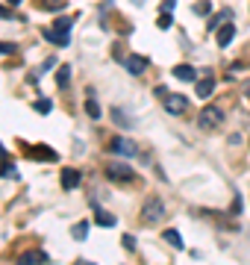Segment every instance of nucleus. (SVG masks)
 I'll return each instance as SVG.
<instances>
[{
	"label": "nucleus",
	"mask_w": 250,
	"mask_h": 265,
	"mask_svg": "<svg viewBox=\"0 0 250 265\" xmlns=\"http://www.w3.org/2000/svg\"><path fill=\"white\" fill-rule=\"evenodd\" d=\"M44 38L53 41V44H59V47H65L68 41H71V18H59L53 27H44Z\"/></svg>",
	"instance_id": "nucleus-1"
},
{
	"label": "nucleus",
	"mask_w": 250,
	"mask_h": 265,
	"mask_svg": "<svg viewBox=\"0 0 250 265\" xmlns=\"http://www.w3.org/2000/svg\"><path fill=\"white\" fill-rule=\"evenodd\" d=\"M106 177H109V180H115V183H130V180L135 177V171L127 165V162H109Z\"/></svg>",
	"instance_id": "nucleus-2"
},
{
	"label": "nucleus",
	"mask_w": 250,
	"mask_h": 265,
	"mask_svg": "<svg viewBox=\"0 0 250 265\" xmlns=\"http://www.w3.org/2000/svg\"><path fill=\"white\" fill-rule=\"evenodd\" d=\"M221 121H224V112L218 106H203V112H200V127L203 130H215Z\"/></svg>",
	"instance_id": "nucleus-3"
},
{
	"label": "nucleus",
	"mask_w": 250,
	"mask_h": 265,
	"mask_svg": "<svg viewBox=\"0 0 250 265\" xmlns=\"http://www.w3.org/2000/svg\"><path fill=\"white\" fill-rule=\"evenodd\" d=\"M141 215H144V221H147V224H153V221H159V218L165 215V203H162L159 197H147V203H144Z\"/></svg>",
	"instance_id": "nucleus-4"
},
{
	"label": "nucleus",
	"mask_w": 250,
	"mask_h": 265,
	"mask_svg": "<svg viewBox=\"0 0 250 265\" xmlns=\"http://www.w3.org/2000/svg\"><path fill=\"white\" fill-rule=\"evenodd\" d=\"M109 150L118 153V156H135V144L130 139H121V136L109 141Z\"/></svg>",
	"instance_id": "nucleus-5"
},
{
	"label": "nucleus",
	"mask_w": 250,
	"mask_h": 265,
	"mask_svg": "<svg viewBox=\"0 0 250 265\" xmlns=\"http://www.w3.org/2000/svg\"><path fill=\"white\" fill-rule=\"evenodd\" d=\"M162 103H165V109L171 112V115H183L185 106H188L183 94H165V97H162Z\"/></svg>",
	"instance_id": "nucleus-6"
},
{
	"label": "nucleus",
	"mask_w": 250,
	"mask_h": 265,
	"mask_svg": "<svg viewBox=\"0 0 250 265\" xmlns=\"http://www.w3.org/2000/svg\"><path fill=\"white\" fill-rule=\"evenodd\" d=\"M212 88H215V77H212V71H206V77L203 80H197V97H209L212 94Z\"/></svg>",
	"instance_id": "nucleus-7"
},
{
	"label": "nucleus",
	"mask_w": 250,
	"mask_h": 265,
	"mask_svg": "<svg viewBox=\"0 0 250 265\" xmlns=\"http://www.w3.org/2000/svg\"><path fill=\"white\" fill-rule=\"evenodd\" d=\"M80 180H83V174H80L77 168H65V171H62V186H65V189H77Z\"/></svg>",
	"instance_id": "nucleus-8"
},
{
	"label": "nucleus",
	"mask_w": 250,
	"mask_h": 265,
	"mask_svg": "<svg viewBox=\"0 0 250 265\" xmlns=\"http://www.w3.org/2000/svg\"><path fill=\"white\" fill-rule=\"evenodd\" d=\"M174 77L183 80V83H194V80H197V71L191 68V65H177V68H174Z\"/></svg>",
	"instance_id": "nucleus-9"
},
{
	"label": "nucleus",
	"mask_w": 250,
	"mask_h": 265,
	"mask_svg": "<svg viewBox=\"0 0 250 265\" xmlns=\"http://www.w3.org/2000/svg\"><path fill=\"white\" fill-rule=\"evenodd\" d=\"M35 262H47V253L44 250H27V253H21V265H35Z\"/></svg>",
	"instance_id": "nucleus-10"
},
{
	"label": "nucleus",
	"mask_w": 250,
	"mask_h": 265,
	"mask_svg": "<svg viewBox=\"0 0 250 265\" xmlns=\"http://www.w3.org/2000/svg\"><path fill=\"white\" fill-rule=\"evenodd\" d=\"M233 38H235V27H233V24L221 27V30H218V47H227V44H230Z\"/></svg>",
	"instance_id": "nucleus-11"
},
{
	"label": "nucleus",
	"mask_w": 250,
	"mask_h": 265,
	"mask_svg": "<svg viewBox=\"0 0 250 265\" xmlns=\"http://www.w3.org/2000/svg\"><path fill=\"white\" fill-rule=\"evenodd\" d=\"M144 68H147V59H144V56H130V59H127V71H130V74H141Z\"/></svg>",
	"instance_id": "nucleus-12"
},
{
	"label": "nucleus",
	"mask_w": 250,
	"mask_h": 265,
	"mask_svg": "<svg viewBox=\"0 0 250 265\" xmlns=\"http://www.w3.org/2000/svg\"><path fill=\"white\" fill-rule=\"evenodd\" d=\"M94 221H97L100 227H115V215H112V212H106V209H97L94 212Z\"/></svg>",
	"instance_id": "nucleus-13"
},
{
	"label": "nucleus",
	"mask_w": 250,
	"mask_h": 265,
	"mask_svg": "<svg viewBox=\"0 0 250 265\" xmlns=\"http://www.w3.org/2000/svg\"><path fill=\"white\" fill-rule=\"evenodd\" d=\"M30 156H33V159H47V162H53V159H56V153H53L50 147H30Z\"/></svg>",
	"instance_id": "nucleus-14"
},
{
	"label": "nucleus",
	"mask_w": 250,
	"mask_h": 265,
	"mask_svg": "<svg viewBox=\"0 0 250 265\" xmlns=\"http://www.w3.org/2000/svg\"><path fill=\"white\" fill-rule=\"evenodd\" d=\"M71 236H74L77 242H83L85 236H88V221H77V224L71 227Z\"/></svg>",
	"instance_id": "nucleus-15"
},
{
	"label": "nucleus",
	"mask_w": 250,
	"mask_h": 265,
	"mask_svg": "<svg viewBox=\"0 0 250 265\" xmlns=\"http://www.w3.org/2000/svg\"><path fill=\"white\" fill-rule=\"evenodd\" d=\"M162 239H165L171 247H183V239H180V233H177V230H165V233H162Z\"/></svg>",
	"instance_id": "nucleus-16"
},
{
	"label": "nucleus",
	"mask_w": 250,
	"mask_h": 265,
	"mask_svg": "<svg viewBox=\"0 0 250 265\" xmlns=\"http://www.w3.org/2000/svg\"><path fill=\"white\" fill-rule=\"evenodd\" d=\"M224 21H233V12L230 9H224V12H218L212 21H209V30H218V24H224Z\"/></svg>",
	"instance_id": "nucleus-17"
},
{
	"label": "nucleus",
	"mask_w": 250,
	"mask_h": 265,
	"mask_svg": "<svg viewBox=\"0 0 250 265\" xmlns=\"http://www.w3.org/2000/svg\"><path fill=\"white\" fill-rule=\"evenodd\" d=\"M56 83H59V86H68V83H71V68H68V65H62V68L56 71Z\"/></svg>",
	"instance_id": "nucleus-18"
},
{
	"label": "nucleus",
	"mask_w": 250,
	"mask_h": 265,
	"mask_svg": "<svg viewBox=\"0 0 250 265\" xmlns=\"http://www.w3.org/2000/svg\"><path fill=\"white\" fill-rule=\"evenodd\" d=\"M85 112H88L91 118H100V106H97L94 97H88V100H85Z\"/></svg>",
	"instance_id": "nucleus-19"
},
{
	"label": "nucleus",
	"mask_w": 250,
	"mask_h": 265,
	"mask_svg": "<svg viewBox=\"0 0 250 265\" xmlns=\"http://www.w3.org/2000/svg\"><path fill=\"white\" fill-rule=\"evenodd\" d=\"M38 6L53 12V9H62V6H65V0H38Z\"/></svg>",
	"instance_id": "nucleus-20"
},
{
	"label": "nucleus",
	"mask_w": 250,
	"mask_h": 265,
	"mask_svg": "<svg viewBox=\"0 0 250 265\" xmlns=\"http://www.w3.org/2000/svg\"><path fill=\"white\" fill-rule=\"evenodd\" d=\"M112 118H115V124L118 127H130V118H127V115H124V112H121V109H112Z\"/></svg>",
	"instance_id": "nucleus-21"
},
{
	"label": "nucleus",
	"mask_w": 250,
	"mask_h": 265,
	"mask_svg": "<svg viewBox=\"0 0 250 265\" xmlns=\"http://www.w3.org/2000/svg\"><path fill=\"white\" fill-rule=\"evenodd\" d=\"M156 24H159V30H168L171 27V12H162V15L156 18Z\"/></svg>",
	"instance_id": "nucleus-22"
},
{
	"label": "nucleus",
	"mask_w": 250,
	"mask_h": 265,
	"mask_svg": "<svg viewBox=\"0 0 250 265\" xmlns=\"http://www.w3.org/2000/svg\"><path fill=\"white\" fill-rule=\"evenodd\" d=\"M35 112H41V115H47L50 109H53V106H50V100H35Z\"/></svg>",
	"instance_id": "nucleus-23"
},
{
	"label": "nucleus",
	"mask_w": 250,
	"mask_h": 265,
	"mask_svg": "<svg viewBox=\"0 0 250 265\" xmlns=\"http://www.w3.org/2000/svg\"><path fill=\"white\" fill-rule=\"evenodd\" d=\"M0 53H6V56H9V53H18V47L12 44V41H0Z\"/></svg>",
	"instance_id": "nucleus-24"
},
{
	"label": "nucleus",
	"mask_w": 250,
	"mask_h": 265,
	"mask_svg": "<svg viewBox=\"0 0 250 265\" xmlns=\"http://www.w3.org/2000/svg\"><path fill=\"white\" fill-rule=\"evenodd\" d=\"M3 177H15V168H12L6 159H3Z\"/></svg>",
	"instance_id": "nucleus-25"
},
{
	"label": "nucleus",
	"mask_w": 250,
	"mask_h": 265,
	"mask_svg": "<svg viewBox=\"0 0 250 265\" xmlns=\"http://www.w3.org/2000/svg\"><path fill=\"white\" fill-rule=\"evenodd\" d=\"M124 247H127V250H135V242H133V236H124Z\"/></svg>",
	"instance_id": "nucleus-26"
},
{
	"label": "nucleus",
	"mask_w": 250,
	"mask_h": 265,
	"mask_svg": "<svg viewBox=\"0 0 250 265\" xmlns=\"http://www.w3.org/2000/svg\"><path fill=\"white\" fill-rule=\"evenodd\" d=\"M174 3H177V0H165V3H162V12H174Z\"/></svg>",
	"instance_id": "nucleus-27"
},
{
	"label": "nucleus",
	"mask_w": 250,
	"mask_h": 265,
	"mask_svg": "<svg viewBox=\"0 0 250 265\" xmlns=\"http://www.w3.org/2000/svg\"><path fill=\"white\" fill-rule=\"evenodd\" d=\"M244 94H247V100H250V83H247V86H244Z\"/></svg>",
	"instance_id": "nucleus-28"
},
{
	"label": "nucleus",
	"mask_w": 250,
	"mask_h": 265,
	"mask_svg": "<svg viewBox=\"0 0 250 265\" xmlns=\"http://www.w3.org/2000/svg\"><path fill=\"white\" fill-rule=\"evenodd\" d=\"M0 18H9V12H6V9H0Z\"/></svg>",
	"instance_id": "nucleus-29"
},
{
	"label": "nucleus",
	"mask_w": 250,
	"mask_h": 265,
	"mask_svg": "<svg viewBox=\"0 0 250 265\" xmlns=\"http://www.w3.org/2000/svg\"><path fill=\"white\" fill-rule=\"evenodd\" d=\"M0 159H6V150H3V147H0Z\"/></svg>",
	"instance_id": "nucleus-30"
},
{
	"label": "nucleus",
	"mask_w": 250,
	"mask_h": 265,
	"mask_svg": "<svg viewBox=\"0 0 250 265\" xmlns=\"http://www.w3.org/2000/svg\"><path fill=\"white\" fill-rule=\"evenodd\" d=\"M9 3H12V6H18V3H21V0H9Z\"/></svg>",
	"instance_id": "nucleus-31"
},
{
	"label": "nucleus",
	"mask_w": 250,
	"mask_h": 265,
	"mask_svg": "<svg viewBox=\"0 0 250 265\" xmlns=\"http://www.w3.org/2000/svg\"><path fill=\"white\" fill-rule=\"evenodd\" d=\"M133 3H141V0H133Z\"/></svg>",
	"instance_id": "nucleus-32"
}]
</instances>
